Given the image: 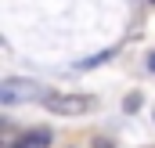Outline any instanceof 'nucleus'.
<instances>
[{
	"mask_svg": "<svg viewBox=\"0 0 155 148\" xmlns=\"http://www.w3.org/2000/svg\"><path fill=\"white\" fill-rule=\"evenodd\" d=\"M43 105L54 116H83V112L94 109V98L90 94H47Z\"/></svg>",
	"mask_w": 155,
	"mask_h": 148,
	"instance_id": "obj_1",
	"label": "nucleus"
},
{
	"mask_svg": "<svg viewBox=\"0 0 155 148\" xmlns=\"http://www.w3.org/2000/svg\"><path fill=\"white\" fill-rule=\"evenodd\" d=\"M36 98H47V94H40L33 79H7L0 87V105H22V101H36Z\"/></svg>",
	"mask_w": 155,
	"mask_h": 148,
	"instance_id": "obj_2",
	"label": "nucleus"
},
{
	"mask_svg": "<svg viewBox=\"0 0 155 148\" xmlns=\"http://www.w3.org/2000/svg\"><path fill=\"white\" fill-rule=\"evenodd\" d=\"M51 145V130H29V134H22L18 141H15V148H47Z\"/></svg>",
	"mask_w": 155,
	"mask_h": 148,
	"instance_id": "obj_3",
	"label": "nucleus"
},
{
	"mask_svg": "<svg viewBox=\"0 0 155 148\" xmlns=\"http://www.w3.org/2000/svg\"><path fill=\"white\" fill-rule=\"evenodd\" d=\"M148 69H152V72H155V54H152V58H148Z\"/></svg>",
	"mask_w": 155,
	"mask_h": 148,
	"instance_id": "obj_4",
	"label": "nucleus"
},
{
	"mask_svg": "<svg viewBox=\"0 0 155 148\" xmlns=\"http://www.w3.org/2000/svg\"><path fill=\"white\" fill-rule=\"evenodd\" d=\"M97 148H108V141H97Z\"/></svg>",
	"mask_w": 155,
	"mask_h": 148,
	"instance_id": "obj_5",
	"label": "nucleus"
},
{
	"mask_svg": "<svg viewBox=\"0 0 155 148\" xmlns=\"http://www.w3.org/2000/svg\"><path fill=\"white\" fill-rule=\"evenodd\" d=\"M152 4H155V0H152Z\"/></svg>",
	"mask_w": 155,
	"mask_h": 148,
	"instance_id": "obj_6",
	"label": "nucleus"
}]
</instances>
